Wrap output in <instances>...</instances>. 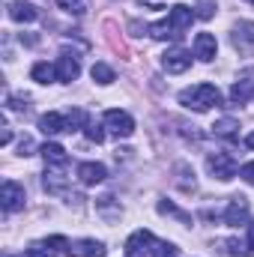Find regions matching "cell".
<instances>
[{"label": "cell", "mask_w": 254, "mask_h": 257, "mask_svg": "<svg viewBox=\"0 0 254 257\" xmlns=\"http://www.w3.org/2000/svg\"><path fill=\"white\" fill-rule=\"evenodd\" d=\"M221 102V93L212 87V84H194V87H186L183 93H180V105H186V108H194V111H209L212 105H218Z\"/></svg>", "instance_id": "6da1fadb"}, {"label": "cell", "mask_w": 254, "mask_h": 257, "mask_svg": "<svg viewBox=\"0 0 254 257\" xmlns=\"http://www.w3.org/2000/svg\"><path fill=\"white\" fill-rule=\"evenodd\" d=\"M206 168H209V174H212L215 180H221V183H227V180L236 177V162H233L230 153H212V156L206 159Z\"/></svg>", "instance_id": "7a4b0ae2"}, {"label": "cell", "mask_w": 254, "mask_h": 257, "mask_svg": "<svg viewBox=\"0 0 254 257\" xmlns=\"http://www.w3.org/2000/svg\"><path fill=\"white\" fill-rule=\"evenodd\" d=\"M105 126H108L111 135H117V138H132L135 135V120L129 117L126 111H120V108L105 111Z\"/></svg>", "instance_id": "3957f363"}, {"label": "cell", "mask_w": 254, "mask_h": 257, "mask_svg": "<svg viewBox=\"0 0 254 257\" xmlns=\"http://www.w3.org/2000/svg\"><path fill=\"white\" fill-rule=\"evenodd\" d=\"M0 206H3L6 212L21 209V206H24V186H18L15 180H6V183L0 186Z\"/></svg>", "instance_id": "277c9868"}, {"label": "cell", "mask_w": 254, "mask_h": 257, "mask_svg": "<svg viewBox=\"0 0 254 257\" xmlns=\"http://www.w3.org/2000/svg\"><path fill=\"white\" fill-rule=\"evenodd\" d=\"M153 245H156V239L150 230H135L126 239V257H147L153 251Z\"/></svg>", "instance_id": "5b68a950"}, {"label": "cell", "mask_w": 254, "mask_h": 257, "mask_svg": "<svg viewBox=\"0 0 254 257\" xmlns=\"http://www.w3.org/2000/svg\"><path fill=\"white\" fill-rule=\"evenodd\" d=\"M66 254L69 257H105L108 248H105V242H99V239H78V242H69Z\"/></svg>", "instance_id": "8992f818"}, {"label": "cell", "mask_w": 254, "mask_h": 257, "mask_svg": "<svg viewBox=\"0 0 254 257\" xmlns=\"http://www.w3.org/2000/svg\"><path fill=\"white\" fill-rule=\"evenodd\" d=\"M194 18H197V15H194V9L186 6V3H177V6L168 12V24L177 30V36H183V30H189Z\"/></svg>", "instance_id": "52a82bcc"}, {"label": "cell", "mask_w": 254, "mask_h": 257, "mask_svg": "<svg viewBox=\"0 0 254 257\" xmlns=\"http://www.w3.org/2000/svg\"><path fill=\"white\" fill-rule=\"evenodd\" d=\"M162 66H165V72H171V75H180V72H186L191 66V54L186 48H171L165 57H162Z\"/></svg>", "instance_id": "ba28073f"}, {"label": "cell", "mask_w": 254, "mask_h": 257, "mask_svg": "<svg viewBox=\"0 0 254 257\" xmlns=\"http://www.w3.org/2000/svg\"><path fill=\"white\" fill-rule=\"evenodd\" d=\"M215 54H218L215 36H212V33H197V36H194V57L203 60V63H209V60H215Z\"/></svg>", "instance_id": "9c48e42d"}, {"label": "cell", "mask_w": 254, "mask_h": 257, "mask_svg": "<svg viewBox=\"0 0 254 257\" xmlns=\"http://www.w3.org/2000/svg\"><path fill=\"white\" fill-rule=\"evenodd\" d=\"M245 221H248V200H245V197H233V200L227 203V209H224V224L239 227V224H245Z\"/></svg>", "instance_id": "30bf717a"}, {"label": "cell", "mask_w": 254, "mask_h": 257, "mask_svg": "<svg viewBox=\"0 0 254 257\" xmlns=\"http://www.w3.org/2000/svg\"><path fill=\"white\" fill-rule=\"evenodd\" d=\"M6 12H9V18H12V21H18V24H33V21L39 18V9H36L33 3H24V0L9 3V6H6Z\"/></svg>", "instance_id": "8fae6325"}, {"label": "cell", "mask_w": 254, "mask_h": 257, "mask_svg": "<svg viewBox=\"0 0 254 257\" xmlns=\"http://www.w3.org/2000/svg\"><path fill=\"white\" fill-rule=\"evenodd\" d=\"M108 177V171H105V165H99V162H81L78 165V180L84 183V186H96V183H102Z\"/></svg>", "instance_id": "7c38bea8"}, {"label": "cell", "mask_w": 254, "mask_h": 257, "mask_svg": "<svg viewBox=\"0 0 254 257\" xmlns=\"http://www.w3.org/2000/svg\"><path fill=\"white\" fill-rule=\"evenodd\" d=\"M39 153H42V159H45L48 168H63L66 162H69L66 150L60 147V144H54V141H45V144L39 147Z\"/></svg>", "instance_id": "4fadbf2b"}, {"label": "cell", "mask_w": 254, "mask_h": 257, "mask_svg": "<svg viewBox=\"0 0 254 257\" xmlns=\"http://www.w3.org/2000/svg\"><path fill=\"white\" fill-rule=\"evenodd\" d=\"M54 69H57V81H63V84H72V81L81 75V63H78V57H69V54H63V57L54 63Z\"/></svg>", "instance_id": "5bb4252c"}, {"label": "cell", "mask_w": 254, "mask_h": 257, "mask_svg": "<svg viewBox=\"0 0 254 257\" xmlns=\"http://www.w3.org/2000/svg\"><path fill=\"white\" fill-rule=\"evenodd\" d=\"M39 128L45 135H60V132H69V123H66V114H57V111H48L42 120H39Z\"/></svg>", "instance_id": "9a60e30c"}, {"label": "cell", "mask_w": 254, "mask_h": 257, "mask_svg": "<svg viewBox=\"0 0 254 257\" xmlns=\"http://www.w3.org/2000/svg\"><path fill=\"white\" fill-rule=\"evenodd\" d=\"M251 99H254V78H242V81H236V84L230 87V102L245 105V102H251Z\"/></svg>", "instance_id": "2e32d148"}, {"label": "cell", "mask_w": 254, "mask_h": 257, "mask_svg": "<svg viewBox=\"0 0 254 257\" xmlns=\"http://www.w3.org/2000/svg\"><path fill=\"white\" fill-rule=\"evenodd\" d=\"M233 45H236V48L254 45V24L251 21H239V24H236V30H233Z\"/></svg>", "instance_id": "e0dca14e"}, {"label": "cell", "mask_w": 254, "mask_h": 257, "mask_svg": "<svg viewBox=\"0 0 254 257\" xmlns=\"http://www.w3.org/2000/svg\"><path fill=\"white\" fill-rule=\"evenodd\" d=\"M239 128V123L233 120V117H224V120H218L215 126H212V132H215V138H224V141H236V132Z\"/></svg>", "instance_id": "ac0fdd59"}, {"label": "cell", "mask_w": 254, "mask_h": 257, "mask_svg": "<svg viewBox=\"0 0 254 257\" xmlns=\"http://www.w3.org/2000/svg\"><path fill=\"white\" fill-rule=\"evenodd\" d=\"M30 78H33L36 84H51V81L57 78V69H54L51 63H45V60H42V63H36L33 69H30Z\"/></svg>", "instance_id": "d6986e66"}, {"label": "cell", "mask_w": 254, "mask_h": 257, "mask_svg": "<svg viewBox=\"0 0 254 257\" xmlns=\"http://www.w3.org/2000/svg\"><path fill=\"white\" fill-rule=\"evenodd\" d=\"M90 75H93V81H96V84H102V87L114 84V69H111L108 63H93Z\"/></svg>", "instance_id": "ffe728a7"}, {"label": "cell", "mask_w": 254, "mask_h": 257, "mask_svg": "<svg viewBox=\"0 0 254 257\" xmlns=\"http://www.w3.org/2000/svg\"><path fill=\"white\" fill-rule=\"evenodd\" d=\"M66 123H69V132H78V128H87V111L84 108H72L69 114H66Z\"/></svg>", "instance_id": "44dd1931"}, {"label": "cell", "mask_w": 254, "mask_h": 257, "mask_svg": "<svg viewBox=\"0 0 254 257\" xmlns=\"http://www.w3.org/2000/svg\"><path fill=\"white\" fill-rule=\"evenodd\" d=\"M150 33H153V39H180L177 30H174L168 21H156V24H150Z\"/></svg>", "instance_id": "7402d4cb"}, {"label": "cell", "mask_w": 254, "mask_h": 257, "mask_svg": "<svg viewBox=\"0 0 254 257\" xmlns=\"http://www.w3.org/2000/svg\"><path fill=\"white\" fill-rule=\"evenodd\" d=\"M42 183H45V189H48V192L60 194V192H63V186H66V177H63V174H57V171H45V180H42Z\"/></svg>", "instance_id": "603a6c76"}, {"label": "cell", "mask_w": 254, "mask_h": 257, "mask_svg": "<svg viewBox=\"0 0 254 257\" xmlns=\"http://www.w3.org/2000/svg\"><path fill=\"white\" fill-rule=\"evenodd\" d=\"M57 6L72 12V15H84L87 12V0H57Z\"/></svg>", "instance_id": "cb8c5ba5"}, {"label": "cell", "mask_w": 254, "mask_h": 257, "mask_svg": "<svg viewBox=\"0 0 254 257\" xmlns=\"http://www.w3.org/2000/svg\"><path fill=\"white\" fill-rule=\"evenodd\" d=\"M159 212H162V215H174V218H180V221H191L186 212H180V209H177L174 203H168V200H162V203H159Z\"/></svg>", "instance_id": "d4e9b609"}, {"label": "cell", "mask_w": 254, "mask_h": 257, "mask_svg": "<svg viewBox=\"0 0 254 257\" xmlns=\"http://www.w3.org/2000/svg\"><path fill=\"white\" fill-rule=\"evenodd\" d=\"M153 254L156 257H180V251H177L171 242H156V245H153Z\"/></svg>", "instance_id": "484cf974"}, {"label": "cell", "mask_w": 254, "mask_h": 257, "mask_svg": "<svg viewBox=\"0 0 254 257\" xmlns=\"http://www.w3.org/2000/svg\"><path fill=\"white\" fill-rule=\"evenodd\" d=\"M84 135H87L93 144H102V141H105V132H102V126H99V123H87Z\"/></svg>", "instance_id": "4316f807"}, {"label": "cell", "mask_w": 254, "mask_h": 257, "mask_svg": "<svg viewBox=\"0 0 254 257\" xmlns=\"http://www.w3.org/2000/svg\"><path fill=\"white\" fill-rule=\"evenodd\" d=\"M27 257H54V248H48L45 242L42 245H30L27 248Z\"/></svg>", "instance_id": "83f0119b"}, {"label": "cell", "mask_w": 254, "mask_h": 257, "mask_svg": "<svg viewBox=\"0 0 254 257\" xmlns=\"http://www.w3.org/2000/svg\"><path fill=\"white\" fill-rule=\"evenodd\" d=\"M212 9H215V6H212L209 0H203V3H197V12H194V15H197V18H212Z\"/></svg>", "instance_id": "f1b7e54d"}, {"label": "cell", "mask_w": 254, "mask_h": 257, "mask_svg": "<svg viewBox=\"0 0 254 257\" xmlns=\"http://www.w3.org/2000/svg\"><path fill=\"white\" fill-rule=\"evenodd\" d=\"M239 177H242L248 186H254V162H248V165H242V168H239Z\"/></svg>", "instance_id": "f546056e"}, {"label": "cell", "mask_w": 254, "mask_h": 257, "mask_svg": "<svg viewBox=\"0 0 254 257\" xmlns=\"http://www.w3.org/2000/svg\"><path fill=\"white\" fill-rule=\"evenodd\" d=\"M245 257H254V221H248V242H245Z\"/></svg>", "instance_id": "4dcf8cb0"}, {"label": "cell", "mask_w": 254, "mask_h": 257, "mask_svg": "<svg viewBox=\"0 0 254 257\" xmlns=\"http://www.w3.org/2000/svg\"><path fill=\"white\" fill-rule=\"evenodd\" d=\"M18 150H21V156H30V153H33V141H30V138H24Z\"/></svg>", "instance_id": "1f68e13d"}, {"label": "cell", "mask_w": 254, "mask_h": 257, "mask_svg": "<svg viewBox=\"0 0 254 257\" xmlns=\"http://www.w3.org/2000/svg\"><path fill=\"white\" fill-rule=\"evenodd\" d=\"M9 141H12V132H9V128L3 126V135H0V144H3V147H6V144H9Z\"/></svg>", "instance_id": "d6a6232c"}, {"label": "cell", "mask_w": 254, "mask_h": 257, "mask_svg": "<svg viewBox=\"0 0 254 257\" xmlns=\"http://www.w3.org/2000/svg\"><path fill=\"white\" fill-rule=\"evenodd\" d=\"M245 147H248V150H254V132H248V135H245Z\"/></svg>", "instance_id": "836d02e7"}, {"label": "cell", "mask_w": 254, "mask_h": 257, "mask_svg": "<svg viewBox=\"0 0 254 257\" xmlns=\"http://www.w3.org/2000/svg\"><path fill=\"white\" fill-rule=\"evenodd\" d=\"M141 3H159V0H141Z\"/></svg>", "instance_id": "e575fe53"}, {"label": "cell", "mask_w": 254, "mask_h": 257, "mask_svg": "<svg viewBox=\"0 0 254 257\" xmlns=\"http://www.w3.org/2000/svg\"><path fill=\"white\" fill-rule=\"evenodd\" d=\"M248 3H254V0H248Z\"/></svg>", "instance_id": "d590c367"}, {"label": "cell", "mask_w": 254, "mask_h": 257, "mask_svg": "<svg viewBox=\"0 0 254 257\" xmlns=\"http://www.w3.org/2000/svg\"><path fill=\"white\" fill-rule=\"evenodd\" d=\"M6 257H12V254H6Z\"/></svg>", "instance_id": "8d00e7d4"}]
</instances>
